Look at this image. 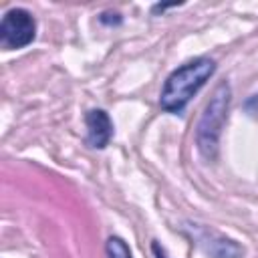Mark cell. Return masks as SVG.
Masks as SVG:
<instances>
[{
	"mask_svg": "<svg viewBox=\"0 0 258 258\" xmlns=\"http://www.w3.org/2000/svg\"><path fill=\"white\" fill-rule=\"evenodd\" d=\"M214 71H216V62L208 56L194 58V60L181 64L179 69H175L163 85V91L159 97L161 109H165L169 113H181L185 109V105L189 103V99L214 75Z\"/></svg>",
	"mask_w": 258,
	"mask_h": 258,
	"instance_id": "cell-1",
	"label": "cell"
},
{
	"mask_svg": "<svg viewBox=\"0 0 258 258\" xmlns=\"http://www.w3.org/2000/svg\"><path fill=\"white\" fill-rule=\"evenodd\" d=\"M228 103H230V87L226 83H220L210 99V103L206 105V111L198 123V131H196V141L200 151L206 157H214L216 149H218V139H220V131L228 113Z\"/></svg>",
	"mask_w": 258,
	"mask_h": 258,
	"instance_id": "cell-2",
	"label": "cell"
},
{
	"mask_svg": "<svg viewBox=\"0 0 258 258\" xmlns=\"http://www.w3.org/2000/svg\"><path fill=\"white\" fill-rule=\"evenodd\" d=\"M36 22L30 12L22 8H12L4 14L0 24V44L6 50L22 48L34 40Z\"/></svg>",
	"mask_w": 258,
	"mask_h": 258,
	"instance_id": "cell-3",
	"label": "cell"
},
{
	"mask_svg": "<svg viewBox=\"0 0 258 258\" xmlns=\"http://www.w3.org/2000/svg\"><path fill=\"white\" fill-rule=\"evenodd\" d=\"M87 121V141L91 147L95 149H103L111 135H113V125H111V119L109 115L103 111V109H93L87 113L85 117Z\"/></svg>",
	"mask_w": 258,
	"mask_h": 258,
	"instance_id": "cell-4",
	"label": "cell"
},
{
	"mask_svg": "<svg viewBox=\"0 0 258 258\" xmlns=\"http://www.w3.org/2000/svg\"><path fill=\"white\" fill-rule=\"evenodd\" d=\"M210 238H212L210 240L212 244H204V250L214 258H240L244 254V250L228 238H222L216 234H210Z\"/></svg>",
	"mask_w": 258,
	"mask_h": 258,
	"instance_id": "cell-5",
	"label": "cell"
},
{
	"mask_svg": "<svg viewBox=\"0 0 258 258\" xmlns=\"http://www.w3.org/2000/svg\"><path fill=\"white\" fill-rule=\"evenodd\" d=\"M107 254H109V258H133L127 244L121 238H115V236H111L107 240Z\"/></svg>",
	"mask_w": 258,
	"mask_h": 258,
	"instance_id": "cell-6",
	"label": "cell"
},
{
	"mask_svg": "<svg viewBox=\"0 0 258 258\" xmlns=\"http://www.w3.org/2000/svg\"><path fill=\"white\" fill-rule=\"evenodd\" d=\"M244 109H246L248 113H252V115H258V95H254V97H250V99L246 101V105H244Z\"/></svg>",
	"mask_w": 258,
	"mask_h": 258,
	"instance_id": "cell-7",
	"label": "cell"
},
{
	"mask_svg": "<svg viewBox=\"0 0 258 258\" xmlns=\"http://www.w3.org/2000/svg\"><path fill=\"white\" fill-rule=\"evenodd\" d=\"M101 22H103V24H119V22H121V16H119V14H109V12H107V14L101 16Z\"/></svg>",
	"mask_w": 258,
	"mask_h": 258,
	"instance_id": "cell-8",
	"label": "cell"
},
{
	"mask_svg": "<svg viewBox=\"0 0 258 258\" xmlns=\"http://www.w3.org/2000/svg\"><path fill=\"white\" fill-rule=\"evenodd\" d=\"M153 252L157 254V258H165L163 256V250H159V244H153Z\"/></svg>",
	"mask_w": 258,
	"mask_h": 258,
	"instance_id": "cell-9",
	"label": "cell"
}]
</instances>
